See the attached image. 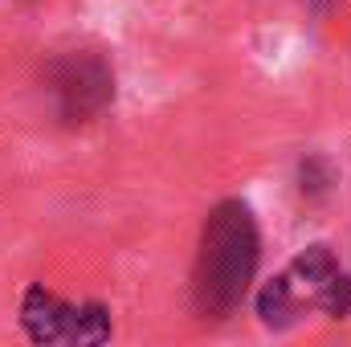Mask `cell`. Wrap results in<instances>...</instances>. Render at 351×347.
I'll return each instance as SVG.
<instances>
[{
  "instance_id": "6da1fadb",
  "label": "cell",
  "mask_w": 351,
  "mask_h": 347,
  "mask_svg": "<svg viewBox=\"0 0 351 347\" xmlns=\"http://www.w3.org/2000/svg\"><path fill=\"white\" fill-rule=\"evenodd\" d=\"M262 265V225L241 196H225L204 213L192 274H188V302L200 323H225L241 311L254 290Z\"/></svg>"
},
{
  "instance_id": "7a4b0ae2",
  "label": "cell",
  "mask_w": 351,
  "mask_h": 347,
  "mask_svg": "<svg viewBox=\"0 0 351 347\" xmlns=\"http://www.w3.org/2000/svg\"><path fill=\"white\" fill-rule=\"evenodd\" d=\"M41 86L49 94L62 127H86L114 106L119 78H114V62L102 49L82 45V49L53 53L41 66Z\"/></svg>"
},
{
  "instance_id": "3957f363",
  "label": "cell",
  "mask_w": 351,
  "mask_h": 347,
  "mask_svg": "<svg viewBox=\"0 0 351 347\" xmlns=\"http://www.w3.org/2000/svg\"><path fill=\"white\" fill-rule=\"evenodd\" d=\"M21 327L33 344H106L114 323H110V307L102 302H66L53 290H45L41 282H33L21 298Z\"/></svg>"
},
{
  "instance_id": "277c9868",
  "label": "cell",
  "mask_w": 351,
  "mask_h": 347,
  "mask_svg": "<svg viewBox=\"0 0 351 347\" xmlns=\"http://www.w3.org/2000/svg\"><path fill=\"white\" fill-rule=\"evenodd\" d=\"M335 274H339V258H335V250L323 246V241L306 246L298 258L282 270V278H286V286L294 290V298H298L302 311H311V307L323 302V294H327V286L335 282Z\"/></svg>"
},
{
  "instance_id": "5b68a950",
  "label": "cell",
  "mask_w": 351,
  "mask_h": 347,
  "mask_svg": "<svg viewBox=\"0 0 351 347\" xmlns=\"http://www.w3.org/2000/svg\"><path fill=\"white\" fill-rule=\"evenodd\" d=\"M302 315H306V311L298 307V298H294V290L286 286L282 274L258 290V319H262L269 331H286V327H294Z\"/></svg>"
},
{
  "instance_id": "8992f818",
  "label": "cell",
  "mask_w": 351,
  "mask_h": 347,
  "mask_svg": "<svg viewBox=\"0 0 351 347\" xmlns=\"http://www.w3.org/2000/svg\"><path fill=\"white\" fill-rule=\"evenodd\" d=\"M335 184H339V168H335L327 156L315 152V156H306V160L298 164V196H302L306 204H323Z\"/></svg>"
}]
</instances>
